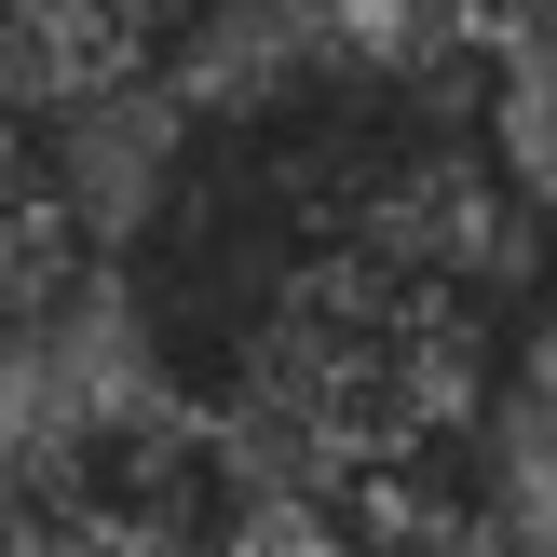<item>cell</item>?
I'll return each instance as SVG.
<instances>
[{
  "label": "cell",
  "instance_id": "1",
  "mask_svg": "<svg viewBox=\"0 0 557 557\" xmlns=\"http://www.w3.org/2000/svg\"><path fill=\"white\" fill-rule=\"evenodd\" d=\"M96 286V163L82 109H0V341Z\"/></svg>",
  "mask_w": 557,
  "mask_h": 557
}]
</instances>
